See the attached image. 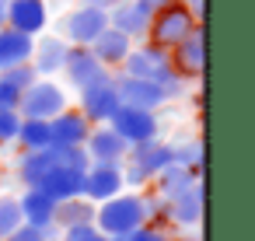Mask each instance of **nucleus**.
Instances as JSON below:
<instances>
[{
  "instance_id": "obj_1",
  "label": "nucleus",
  "mask_w": 255,
  "mask_h": 241,
  "mask_svg": "<svg viewBox=\"0 0 255 241\" xmlns=\"http://www.w3.org/2000/svg\"><path fill=\"white\" fill-rule=\"evenodd\" d=\"M105 238H129L143 224V206L140 192H119L105 203H95V220H91Z\"/></svg>"
},
{
  "instance_id": "obj_2",
  "label": "nucleus",
  "mask_w": 255,
  "mask_h": 241,
  "mask_svg": "<svg viewBox=\"0 0 255 241\" xmlns=\"http://www.w3.org/2000/svg\"><path fill=\"white\" fill-rule=\"evenodd\" d=\"M168 164H171V143H164L161 136L133 143L129 154H126V161H123V182H126V189L150 185L154 175L164 171Z\"/></svg>"
},
{
  "instance_id": "obj_3",
  "label": "nucleus",
  "mask_w": 255,
  "mask_h": 241,
  "mask_svg": "<svg viewBox=\"0 0 255 241\" xmlns=\"http://www.w3.org/2000/svg\"><path fill=\"white\" fill-rule=\"evenodd\" d=\"M199 28V18L185 7V4H178V0H168L164 7H157L154 14H150V25H147V42H154V46H161V49H171V46H178L185 35H192Z\"/></svg>"
},
{
  "instance_id": "obj_4",
  "label": "nucleus",
  "mask_w": 255,
  "mask_h": 241,
  "mask_svg": "<svg viewBox=\"0 0 255 241\" xmlns=\"http://www.w3.org/2000/svg\"><path fill=\"white\" fill-rule=\"evenodd\" d=\"M63 109H70V95L56 77H39L35 84H28L21 91V119H53Z\"/></svg>"
},
{
  "instance_id": "obj_5",
  "label": "nucleus",
  "mask_w": 255,
  "mask_h": 241,
  "mask_svg": "<svg viewBox=\"0 0 255 241\" xmlns=\"http://www.w3.org/2000/svg\"><path fill=\"white\" fill-rule=\"evenodd\" d=\"M105 28H109V11H102L95 4H81V7H74L60 18L56 35L67 46H91Z\"/></svg>"
},
{
  "instance_id": "obj_6",
  "label": "nucleus",
  "mask_w": 255,
  "mask_h": 241,
  "mask_svg": "<svg viewBox=\"0 0 255 241\" xmlns=\"http://www.w3.org/2000/svg\"><path fill=\"white\" fill-rule=\"evenodd\" d=\"M119 74H129V77H143V81H154V84H164L175 70H171V60H168V49H161V46H154V42H147V39H140V42H133V49H129V56L123 60V67H119Z\"/></svg>"
},
{
  "instance_id": "obj_7",
  "label": "nucleus",
  "mask_w": 255,
  "mask_h": 241,
  "mask_svg": "<svg viewBox=\"0 0 255 241\" xmlns=\"http://www.w3.org/2000/svg\"><path fill=\"white\" fill-rule=\"evenodd\" d=\"M105 126H109L112 133H119L129 147H133V143H143V140L161 136V119H157V112H147V109H129V105H119Z\"/></svg>"
},
{
  "instance_id": "obj_8",
  "label": "nucleus",
  "mask_w": 255,
  "mask_h": 241,
  "mask_svg": "<svg viewBox=\"0 0 255 241\" xmlns=\"http://www.w3.org/2000/svg\"><path fill=\"white\" fill-rule=\"evenodd\" d=\"M112 88H116V98L119 105H129V109H147V112H157L161 105H168L164 98V88L154 84V81H143V77H129V74H112Z\"/></svg>"
},
{
  "instance_id": "obj_9",
  "label": "nucleus",
  "mask_w": 255,
  "mask_h": 241,
  "mask_svg": "<svg viewBox=\"0 0 255 241\" xmlns=\"http://www.w3.org/2000/svg\"><path fill=\"white\" fill-rule=\"evenodd\" d=\"M168 60H171V70L182 77V81H199L203 70H206V42H203V25L185 35L178 46L168 49Z\"/></svg>"
},
{
  "instance_id": "obj_10",
  "label": "nucleus",
  "mask_w": 255,
  "mask_h": 241,
  "mask_svg": "<svg viewBox=\"0 0 255 241\" xmlns=\"http://www.w3.org/2000/svg\"><path fill=\"white\" fill-rule=\"evenodd\" d=\"M77 109L84 112V119H88L91 126H105V122L112 119V112L119 109V98H116L112 77L81 88V91H77Z\"/></svg>"
},
{
  "instance_id": "obj_11",
  "label": "nucleus",
  "mask_w": 255,
  "mask_h": 241,
  "mask_svg": "<svg viewBox=\"0 0 255 241\" xmlns=\"http://www.w3.org/2000/svg\"><path fill=\"white\" fill-rule=\"evenodd\" d=\"M119 192H126L123 164H98V161H91L88 171H84V182H81V196L91 199V203H105V199H112Z\"/></svg>"
},
{
  "instance_id": "obj_12",
  "label": "nucleus",
  "mask_w": 255,
  "mask_h": 241,
  "mask_svg": "<svg viewBox=\"0 0 255 241\" xmlns=\"http://www.w3.org/2000/svg\"><path fill=\"white\" fill-rule=\"evenodd\" d=\"M60 74H63V77H67V84H74L77 91H81V88H88V84H95V81L112 77V74H109V70L95 60V53H91L88 46H70Z\"/></svg>"
},
{
  "instance_id": "obj_13",
  "label": "nucleus",
  "mask_w": 255,
  "mask_h": 241,
  "mask_svg": "<svg viewBox=\"0 0 255 241\" xmlns=\"http://www.w3.org/2000/svg\"><path fill=\"white\" fill-rule=\"evenodd\" d=\"M7 28L25 35H42L49 28V4L46 0H7Z\"/></svg>"
},
{
  "instance_id": "obj_14",
  "label": "nucleus",
  "mask_w": 255,
  "mask_h": 241,
  "mask_svg": "<svg viewBox=\"0 0 255 241\" xmlns=\"http://www.w3.org/2000/svg\"><path fill=\"white\" fill-rule=\"evenodd\" d=\"M84 154H88V161H98V164H123L129 154V143L119 133H112L109 126H91V133L84 140Z\"/></svg>"
},
{
  "instance_id": "obj_15",
  "label": "nucleus",
  "mask_w": 255,
  "mask_h": 241,
  "mask_svg": "<svg viewBox=\"0 0 255 241\" xmlns=\"http://www.w3.org/2000/svg\"><path fill=\"white\" fill-rule=\"evenodd\" d=\"M49 133H53V143L56 147H84L88 133H91V122L84 119L81 109H63L60 116L49 119Z\"/></svg>"
},
{
  "instance_id": "obj_16",
  "label": "nucleus",
  "mask_w": 255,
  "mask_h": 241,
  "mask_svg": "<svg viewBox=\"0 0 255 241\" xmlns=\"http://www.w3.org/2000/svg\"><path fill=\"white\" fill-rule=\"evenodd\" d=\"M67 42L60 39V35H35V49H32V67H35V74L39 77H56L60 70H63V60H67Z\"/></svg>"
},
{
  "instance_id": "obj_17",
  "label": "nucleus",
  "mask_w": 255,
  "mask_h": 241,
  "mask_svg": "<svg viewBox=\"0 0 255 241\" xmlns=\"http://www.w3.org/2000/svg\"><path fill=\"white\" fill-rule=\"evenodd\" d=\"M18 210H21V220L32 224V227H42L49 238L56 234L53 227V213H56V199H49L42 189H25L18 196Z\"/></svg>"
},
{
  "instance_id": "obj_18",
  "label": "nucleus",
  "mask_w": 255,
  "mask_h": 241,
  "mask_svg": "<svg viewBox=\"0 0 255 241\" xmlns=\"http://www.w3.org/2000/svg\"><path fill=\"white\" fill-rule=\"evenodd\" d=\"M147 25H150V14H147L140 4H133V0H119V4L109 7V28L123 32V35L133 39V42L147 35Z\"/></svg>"
},
{
  "instance_id": "obj_19",
  "label": "nucleus",
  "mask_w": 255,
  "mask_h": 241,
  "mask_svg": "<svg viewBox=\"0 0 255 241\" xmlns=\"http://www.w3.org/2000/svg\"><path fill=\"white\" fill-rule=\"evenodd\" d=\"M91 53H95V60L109 70V74H116L119 67H123V60L129 56V49H133V39H126L123 32H116V28H105L91 46H88Z\"/></svg>"
},
{
  "instance_id": "obj_20",
  "label": "nucleus",
  "mask_w": 255,
  "mask_h": 241,
  "mask_svg": "<svg viewBox=\"0 0 255 241\" xmlns=\"http://www.w3.org/2000/svg\"><path fill=\"white\" fill-rule=\"evenodd\" d=\"M199 220H203V182H196L192 189H185L175 199H168V224L199 227Z\"/></svg>"
},
{
  "instance_id": "obj_21",
  "label": "nucleus",
  "mask_w": 255,
  "mask_h": 241,
  "mask_svg": "<svg viewBox=\"0 0 255 241\" xmlns=\"http://www.w3.org/2000/svg\"><path fill=\"white\" fill-rule=\"evenodd\" d=\"M81 182H84V171H77V168H63V164H53V168L46 171V178L39 182V189H42L49 199L63 203V199L81 196Z\"/></svg>"
},
{
  "instance_id": "obj_22",
  "label": "nucleus",
  "mask_w": 255,
  "mask_h": 241,
  "mask_svg": "<svg viewBox=\"0 0 255 241\" xmlns=\"http://www.w3.org/2000/svg\"><path fill=\"white\" fill-rule=\"evenodd\" d=\"M32 49H35V39L25 35V32H14V28H0V74L18 67V63H28L32 60Z\"/></svg>"
},
{
  "instance_id": "obj_23",
  "label": "nucleus",
  "mask_w": 255,
  "mask_h": 241,
  "mask_svg": "<svg viewBox=\"0 0 255 241\" xmlns=\"http://www.w3.org/2000/svg\"><path fill=\"white\" fill-rule=\"evenodd\" d=\"M196 182H203V178H199V171H192V168H185V164H175V161H171L164 171H157V175H154L150 189H154L157 196H164V199H175L178 192L192 189Z\"/></svg>"
},
{
  "instance_id": "obj_24",
  "label": "nucleus",
  "mask_w": 255,
  "mask_h": 241,
  "mask_svg": "<svg viewBox=\"0 0 255 241\" xmlns=\"http://www.w3.org/2000/svg\"><path fill=\"white\" fill-rule=\"evenodd\" d=\"M56 161H53L49 147L46 150H21V157H18V178H21V185L25 189H39V182L46 178V171Z\"/></svg>"
},
{
  "instance_id": "obj_25",
  "label": "nucleus",
  "mask_w": 255,
  "mask_h": 241,
  "mask_svg": "<svg viewBox=\"0 0 255 241\" xmlns=\"http://www.w3.org/2000/svg\"><path fill=\"white\" fill-rule=\"evenodd\" d=\"M95 220V203L84 199V196H74V199H63L56 203V213H53V227L67 231V227H77V224H91Z\"/></svg>"
},
{
  "instance_id": "obj_26",
  "label": "nucleus",
  "mask_w": 255,
  "mask_h": 241,
  "mask_svg": "<svg viewBox=\"0 0 255 241\" xmlns=\"http://www.w3.org/2000/svg\"><path fill=\"white\" fill-rule=\"evenodd\" d=\"M14 143L21 150H46V147H53L49 119H21V129H18V140Z\"/></svg>"
},
{
  "instance_id": "obj_27",
  "label": "nucleus",
  "mask_w": 255,
  "mask_h": 241,
  "mask_svg": "<svg viewBox=\"0 0 255 241\" xmlns=\"http://www.w3.org/2000/svg\"><path fill=\"white\" fill-rule=\"evenodd\" d=\"M171 161L175 164H185V168H192V171H199L203 175V140H178V143H171Z\"/></svg>"
},
{
  "instance_id": "obj_28",
  "label": "nucleus",
  "mask_w": 255,
  "mask_h": 241,
  "mask_svg": "<svg viewBox=\"0 0 255 241\" xmlns=\"http://www.w3.org/2000/svg\"><path fill=\"white\" fill-rule=\"evenodd\" d=\"M140 206H143V224H154V227L168 231V199L164 196L147 189V192H140Z\"/></svg>"
},
{
  "instance_id": "obj_29",
  "label": "nucleus",
  "mask_w": 255,
  "mask_h": 241,
  "mask_svg": "<svg viewBox=\"0 0 255 241\" xmlns=\"http://www.w3.org/2000/svg\"><path fill=\"white\" fill-rule=\"evenodd\" d=\"M21 224L25 220H21V210H18V196H0V241Z\"/></svg>"
},
{
  "instance_id": "obj_30",
  "label": "nucleus",
  "mask_w": 255,
  "mask_h": 241,
  "mask_svg": "<svg viewBox=\"0 0 255 241\" xmlns=\"http://www.w3.org/2000/svg\"><path fill=\"white\" fill-rule=\"evenodd\" d=\"M0 77H4L7 84H14L18 91H25L28 84H35V81H39V74H35V67H32V63H18V67H11V70H4Z\"/></svg>"
},
{
  "instance_id": "obj_31",
  "label": "nucleus",
  "mask_w": 255,
  "mask_h": 241,
  "mask_svg": "<svg viewBox=\"0 0 255 241\" xmlns=\"http://www.w3.org/2000/svg\"><path fill=\"white\" fill-rule=\"evenodd\" d=\"M21 129V112H0V147H11Z\"/></svg>"
},
{
  "instance_id": "obj_32",
  "label": "nucleus",
  "mask_w": 255,
  "mask_h": 241,
  "mask_svg": "<svg viewBox=\"0 0 255 241\" xmlns=\"http://www.w3.org/2000/svg\"><path fill=\"white\" fill-rule=\"evenodd\" d=\"M63 241H109L95 224H77V227H67L63 231Z\"/></svg>"
},
{
  "instance_id": "obj_33",
  "label": "nucleus",
  "mask_w": 255,
  "mask_h": 241,
  "mask_svg": "<svg viewBox=\"0 0 255 241\" xmlns=\"http://www.w3.org/2000/svg\"><path fill=\"white\" fill-rule=\"evenodd\" d=\"M18 105H21V91L0 77V112H18Z\"/></svg>"
},
{
  "instance_id": "obj_34",
  "label": "nucleus",
  "mask_w": 255,
  "mask_h": 241,
  "mask_svg": "<svg viewBox=\"0 0 255 241\" xmlns=\"http://www.w3.org/2000/svg\"><path fill=\"white\" fill-rule=\"evenodd\" d=\"M126 241H171V234L164 227H154V224H140Z\"/></svg>"
},
{
  "instance_id": "obj_35",
  "label": "nucleus",
  "mask_w": 255,
  "mask_h": 241,
  "mask_svg": "<svg viewBox=\"0 0 255 241\" xmlns=\"http://www.w3.org/2000/svg\"><path fill=\"white\" fill-rule=\"evenodd\" d=\"M4 241H49V234L42 231V227H32V224H21V227H14Z\"/></svg>"
},
{
  "instance_id": "obj_36",
  "label": "nucleus",
  "mask_w": 255,
  "mask_h": 241,
  "mask_svg": "<svg viewBox=\"0 0 255 241\" xmlns=\"http://www.w3.org/2000/svg\"><path fill=\"white\" fill-rule=\"evenodd\" d=\"M133 4H140V7H143L147 14H154L157 7H164V4H168V0H133Z\"/></svg>"
},
{
  "instance_id": "obj_37",
  "label": "nucleus",
  "mask_w": 255,
  "mask_h": 241,
  "mask_svg": "<svg viewBox=\"0 0 255 241\" xmlns=\"http://www.w3.org/2000/svg\"><path fill=\"white\" fill-rule=\"evenodd\" d=\"M178 4H185V7H189L196 18H203V0H178Z\"/></svg>"
},
{
  "instance_id": "obj_38",
  "label": "nucleus",
  "mask_w": 255,
  "mask_h": 241,
  "mask_svg": "<svg viewBox=\"0 0 255 241\" xmlns=\"http://www.w3.org/2000/svg\"><path fill=\"white\" fill-rule=\"evenodd\" d=\"M84 4H95V7H102V11H109L112 4H119V0H84Z\"/></svg>"
},
{
  "instance_id": "obj_39",
  "label": "nucleus",
  "mask_w": 255,
  "mask_h": 241,
  "mask_svg": "<svg viewBox=\"0 0 255 241\" xmlns=\"http://www.w3.org/2000/svg\"><path fill=\"white\" fill-rule=\"evenodd\" d=\"M7 25V0H0V28Z\"/></svg>"
},
{
  "instance_id": "obj_40",
  "label": "nucleus",
  "mask_w": 255,
  "mask_h": 241,
  "mask_svg": "<svg viewBox=\"0 0 255 241\" xmlns=\"http://www.w3.org/2000/svg\"><path fill=\"white\" fill-rule=\"evenodd\" d=\"M109 241H126V238H109Z\"/></svg>"
},
{
  "instance_id": "obj_41",
  "label": "nucleus",
  "mask_w": 255,
  "mask_h": 241,
  "mask_svg": "<svg viewBox=\"0 0 255 241\" xmlns=\"http://www.w3.org/2000/svg\"><path fill=\"white\" fill-rule=\"evenodd\" d=\"M0 168H4V161H0Z\"/></svg>"
}]
</instances>
